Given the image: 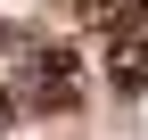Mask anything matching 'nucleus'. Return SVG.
I'll return each instance as SVG.
<instances>
[{
  "label": "nucleus",
  "instance_id": "2",
  "mask_svg": "<svg viewBox=\"0 0 148 140\" xmlns=\"http://www.w3.org/2000/svg\"><path fill=\"white\" fill-rule=\"evenodd\" d=\"M107 82H115V91H148V16L107 41Z\"/></svg>",
  "mask_w": 148,
  "mask_h": 140
},
{
  "label": "nucleus",
  "instance_id": "3",
  "mask_svg": "<svg viewBox=\"0 0 148 140\" xmlns=\"http://www.w3.org/2000/svg\"><path fill=\"white\" fill-rule=\"evenodd\" d=\"M140 16H148V0H82V25H99V33H123Z\"/></svg>",
  "mask_w": 148,
  "mask_h": 140
},
{
  "label": "nucleus",
  "instance_id": "4",
  "mask_svg": "<svg viewBox=\"0 0 148 140\" xmlns=\"http://www.w3.org/2000/svg\"><path fill=\"white\" fill-rule=\"evenodd\" d=\"M16 124V91H0V132H8Z\"/></svg>",
  "mask_w": 148,
  "mask_h": 140
},
{
  "label": "nucleus",
  "instance_id": "1",
  "mask_svg": "<svg viewBox=\"0 0 148 140\" xmlns=\"http://www.w3.org/2000/svg\"><path fill=\"white\" fill-rule=\"evenodd\" d=\"M8 91L25 99V107H41V115H66V107H82V99H90L82 49L49 41V33H33V41H16V74H8Z\"/></svg>",
  "mask_w": 148,
  "mask_h": 140
}]
</instances>
